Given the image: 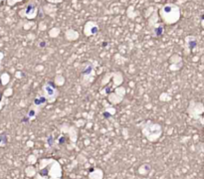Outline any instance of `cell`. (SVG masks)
Returning a JSON list of instances; mask_svg holds the SVG:
<instances>
[{"label":"cell","instance_id":"6da1fadb","mask_svg":"<svg viewBox=\"0 0 204 179\" xmlns=\"http://www.w3.org/2000/svg\"><path fill=\"white\" fill-rule=\"evenodd\" d=\"M44 92H45V97L52 98V101L55 100L57 95H58L57 89L55 88V86L52 85L51 83H47L44 86Z\"/></svg>","mask_w":204,"mask_h":179},{"label":"cell","instance_id":"7a4b0ae2","mask_svg":"<svg viewBox=\"0 0 204 179\" xmlns=\"http://www.w3.org/2000/svg\"><path fill=\"white\" fill-rule=\"evenodd\" d=\"M36 4L34 2H31L27 5L26 10H25V16L28 19H34V17L37 14V10H36Z\"/></svg>","mask_w":204,"mask_h":179},{"label":"cell","instance_id":"3957f363","mask_svg":"<svg viewBox=\"0 0 204 179\" xmlns=\"http://www.w3.org/2000/svg\"><path fill=\"white\" fill-rule=\"evenodd\" d=\"M93 74H94V70H93L92 65H89V63L84 64L83 71H82V76H86L87 77L86 81H88V80L93 76Z\"/></svg>","mask_w":204,"mask_h":179},{"label":"cell","instance_id":"277c9868","mask_svg":"<svg viewBox=\"0 0 204 179\" xmlns=\"http://www.w3.org/2000/svg\"><path fill=\"white\" fill-rule=\"evenodd\" d=\"M163 27L161 26V25H158L157 28H155L154 30H153V34H154V36L155 37H161L163 35Z\"/></svg>","mask_w":204,"mask_h":179}]
</instances>
